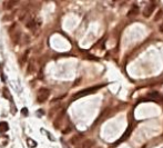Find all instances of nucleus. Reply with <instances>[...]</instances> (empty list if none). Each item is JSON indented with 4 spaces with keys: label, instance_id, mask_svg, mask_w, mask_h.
I'll return each mask as SVG.
<instances>
[{
    "label": "nucleus",
    "instance_id": "obj_1",
    "mask_svg": "<svg viewBox=\"0 0 163 148\" xmlns=\"http://www.w3.org/2000/svg\"><path fill=\"white\" fill-rule=\"evenodd\" d=\"M49 95H50V90L47 88H41L39 91H38V95H37V101L39 104H42L45 103L46 100L49 98Z\"/></svg>",
    "mask_w": 163,
    "mask_h": 148
},
{
    "label": "nucleus",
    "instance_id": "obj_2",
    "mask_svg": "<svg viewBox=\"0 0 163 148\" xmlns=\"http://www.w3.org/2000/svg\"><path fill=\"white\" fill-rule=\"evenodd\" d=\"M99 88H101V86L92 87V88L84 89V90H82V91H79L78 94H75V96H73V97H72V100H74V99H78V98H80V97H83V96H87V95H89V94H91V92L95 91L97 89H99Z\"/></svg>",
    "mask_w": 163,
    "mask_h": 148
},
{
    "label": "nucleus",
    "instance_id": "obj_3",
    "mask_svg": "<svg viewBox=\"0 0 163 148\" xmlns=\"http://www.w3.org/2000/svg\"><path fill=\"white\" fill-rule=\"evenodd\" d=\"M154 9H155V2H151L149 6H146L144 8V10H143V16H144L145 18H149L150 16L153 13Z\"/></svg>",
    "mask_w": 163,
    "mask_h": 148
},
{
    "label": "nucleus",
    "instance_id": "obj_4",
    "mask_svg": "<svg viewBox=\"0 0 163 148\" xmlns=\"http://www.w3.org/2000/svg\"><path fill=\"white\" fill-rule=\"evenodd\" d=\"M94 145V141L92 139H85L83 140L77 148H92V146Z\"/></svg>",
    "mask_w": 163,
    "mask_h": 148
},
{
    "label": "nucleus",
    "instance_id": "obj_5",
    "mask_svg": "<svg viewBox=\"0 0 163 148\" xmlns=\"http://www.w3.org/2000/svg\"><path fill=\"white\" fill-rule=\"evenodd\" d=\"M10 33H11V38H12L13 42H15V44H17V42L19 41V39H20L21 31H20L19 29H17L16 31H10Z\"/></svg>",
    "mask_w": 163,
    "mask_h": 148
},
{
    "label": "nucleus",
    "instance_id": "obj_6",
    "mask_svg": "<svg viewBox=\"0 0 163 148\" xmlns=\"http://www.w3.org/2000/svg\"><path fill=\"white\" fill-rule=\"evenodd\" d=\"M139 13V7L137 6V4H133L132 8L130 9V11L128 12V16L130 17V16H137Z\"/></svg>",
    "mask_w": 163,
    "mask_h": 148
},
{
    "label": "nucleus",
    "instance_id": "obj_7",
    "mask_svg": "<svg viewBox=\"0 0 163 148\" xmlns=\"http://www.w3.org/2000/svg\"><path fill=\"white\" fill-rule=\"evenodd\" d=\"M8 129H9L8 124L6 121H1V123H0V131H1V133H6Z\"/></svg>",
    "mask_w": 163,
    "mask_h": 148
},
{
    "label": "nucleus",
    "instance_id": "obj_8",
    "mask_svg": "<svg viewBox=\"0 0 163 148\" xmlns=\"http://www.w3.org/2000/svg\"><path fill=\"white\" fill-rule=\"evenodd\" d=\"M81 141V136L80 135H75V136H73L71 139H70V142H71L72 145H75V144H78V142H80Z\"/></svg>",
    "mask_w": 163,
    "mask_h": 148
},
{
    "label": "nucleus",
    "instance_id": "obj_9",
    "mask_svg": "<svg viewBox=\"0 0 163 148\" xmlns=\"http://www.w3.org/2000/svg\"><path fill=\"white\" fill-rule=\"evenodd\" d=\"M35 71V61L33 60H30V63H29V69H28V72L31 73Z\"/></svg>",
    "mask_w": 163,
    "mask_h": 148
},
{
    "label": "nucleus",
    "instance_id": "obj_10",
    "mask_svg": "<svg viewBox=\"0 0 163 148\" xmlns=\"http://www.w3.org/2000/svg\"><path fill=\"white\" fill-rule=\"evenodd\" d=\"M27 144H28V146H30L31 148H33V147L37 146V142H35L31 138H28V139H27Z\"/></svg>",
    "mask_w": 163,
    "mask_h": 148
},
{
    "label": "nucleus",
    "instance_id": "obj_11",
    "mask_svg": "<svg viewBox=\"0 0 163 148\" xmlns=\"http://www.w3.org/2000/svg\"><path fill=\"white\" fill-rule=\"evenodd\" d=\"M162 16H163V10L161 9V10H159V11H157V13H156V16H155L154 20H155V21L160 20V19H161V17H162Z\"/></svg>",
    "mask_w": 163,
    "mask_h": 148
},
{
    "label": "nucleus",
    "instance_id": "obj_12",
    "mask_svg": "<svg viewBox=\"0 0 163 148\" xmlns=\"http://www.w3.org/2000/svg\"><path fill=\"white\" fill-rule=\"evenodd\" d=\"M26 16H28V12H27L26 10H22V11L20 12V15H19V20H23Z\"/></svg>",
    "mask_w": 163,
    "mask_h": 148
},
{
    "label": "nucleus",
    "instance_id": "obj_13",
    "mask_svg": "<svg viewBox=\"0 0 163 148\" xmlns=\"http://www.w3.org/2000/svg\"><path fill=\"white\" fill-rule=\"evenodd\" d=\"M150 97H156L157 98V97H159V94H157V92H153V94L150 95Z\"/></svg>",
    "mask_w": 163,
    "mask_h": 148
},
{
    "label": "nucleus",
    "instance_id": "obj_14",
    "mask_svg": "<svg viewBox=\"0 0 163 148\" xmlns=\"http://www.w3.org/2000/svg\"><path fill=\"white\" fill-rule=\"evenodd\" d=\"M160 31H161V33H163V24L160 26Z\"/></svg>",
    "mask_w": 163,
    "mask_h": 148
}]
</instances>
